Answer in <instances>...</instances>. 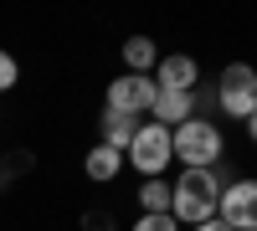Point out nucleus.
I'll use <instances>...</instances> for the list:
<instances>
[{
    "mask_svg": "<svg viewBox=\"0 0 257 231\" xmlns=\"http://www.w3.org/2000/svg\"><path fill=\"white\" fill-rule=\"evenodd\" d=\"M221 185H226L221 164L216 170H180L175 180H170V216L180 221V231H190V226H201V221L216 216Z\"/></svg>",
    "mask_w": 257,
    "mask_h": 231,
    "instance_id": "obj_1",
    "label": "nucleus"
},
{
    "mask_svg": "<svg viewBox=\"0 0 257 231\" xmlns=\"http://www.w3.org/2000/svg\"><path fill=\"white\" fill-rule=\"evenodd\" d=\"M170 149H175V164H185V170H216L226 154V134H221V123L196 113L180 129H170Z\"/></svg>",
    "mask_w": 257,
    "mask_h": 231,
    "instance_id": "obj_2",
    "label": "nucleus"
},
{
    "mask_svg": "<svg viewBox=\"0 0 257 231\" xmlns=\"http://www.w3.org/2000/svg\"><path fill=\"white\" fill-rule=\"evenodd\" d=\"M211 103H216V108H221L226 118L247 123V118L257 113V67H252V62H226V67L216 72Z\"/></svg>",
    "mask_w": 257,
    "mask_h": 231,
    "instance_id": "obj_3",
    "label": "nucleus"
},
{
    "mask_svg": "<svg viewBox=\"0 0 257 231\" xmlns=\"http://www.w3.org/2000/svg\"><path fill=\"white\" fill-rule=\"evenodd\" d=\"M170 164H175V149H170V129H160V123H139L134 144L123 149V170H139V180H160Z\"/></svg>",
    "mask_w": 257,
    "mask_h": 231,
    "instance_id": "obj_4",
    "label": "nucleus"
},
{
    "mask_svg": "<svg viewBox=\"0 0 257 231\" xmlns=\"http://www.w3.org/2000/svg\"><path fill=\"white\" fill-rule=\"evenodd\" d=\"M216 221H226L231 231H257V175H237L221 185Z\"/></svg>",
    "mask_w": 257,
    "mask_h": 231,
    "instance_id": "obj_5",
    "label": "nucleus"
},
{
    "mask_svg": "<svg viewBox=\"0 0 257 231\" xmlns=\"http://www.w3.org/2000/svg\"><path fill=\"white\" fill-rule=\"evenodd\" d=\"M155 77H134V72H118L108 82V108L113 113H128V118H144L149 108H155Z\"/></svg>",
    "mask_w": 257,
    "mask_h": 231,
    "instance_id": "obj_6",
    "label": "nucleus"
},
{
    "mask_svg": "<svg viewBox=\"0 0 257 231\" xmlns=\"http://www.w3.org/2000/svg\"><path fill=\"white\" fill-rule=\"evenodd\" d=\"M155 88L160 93H196L201 88V62L190 57V52H160Z\"/></svg>",
    "mask_w": 257,
    "mask_h": 231,
    "instance_id": "obj_7",
    "label": "nucleus"
},
{
    "mask_svg": "<svg viewBox=\"0 0 257 231\" xmlns=\"http://www.w3.org/2000/svg\"><path fill=\"white\" fill-rule=\"evenodd\" d=\"M149 118H155L160 129H180L185 118H196V93H155Z\"/></svg>",
    "mask_w": 257,
    "mask_h": 231,
    "instance_id": "obj_8",
    "label": "nucleus"
},
{
    "mask_svg": "<svg viewBox=\"0 0 257 231\" xmlns=\"http://www.w3.org/2000/svg\"><path fill=\"white\" fill-rule=\"evenodd\" d=\"M160 67V47L149 36H128L123 41V72H134V77H155Z\"/></svg>",
    "mask_w": 257,
    "mask_h": 231,
    "instance_id": "obj_9",
    "label": "nucleus"
},
{
    "mask_svg": "<svg viewBox=\"0 0 257 231\" xmlns=\"http://www.w3.org/2000/svg\"><path fill=\"white\" fill-rule=\"evenodd\" d=\"M139 123L144 118H128V113H113V108H103V123H98V129H103V139L98 144H108V149H128V144H134V134H139Z\"/></svg>",
    "mask_w": 257,
    "mask_h": 231,
    "instance_id": "obj_10",
    "label": "nucleus"
},
{
    "mask_svg": "<svg viewBox=\"0 0 257 231\" xmlns=\"http://www.w3.org/2000/svg\"><path fill=\"white\" fill-rule=\"evenodd\" d=\"M82 170H88V180L108 185V180H118V175H123V154H118V149H108V144H93L88 159H82Z\"/></svg>",
    "mask_w": 257,
    "mask_h": 231,
    "instance_id": "obj_11",
    "label": "nucleus"
},
{
    "mask_svg": "<svg viewBox=\"0 0 257 231\" xmlns=\"http://www.w3.org/2000/svg\"><path fill=\"white\" fill-rule=\"evenodd\" d=\"M139 216H170V180H139Z\"/></svg>",
    "mask_w": 257,
    "mask_h": 231,
    "instance_id": "obj_12",
    "label": "nucleus"
},
{
    "mask_svg": "<svg viewBox=\"0 0 257 231\" xmlns=\"http://www.w3.org/2000/svg\"><path fill=\"white\" fill-rule=\"evenodd\" d=\"M128 231H180V221L175 216H139Z\"/></svg>",
    "mask_w": 257,
    "mask_h": 231,
    "instance_id": "obj_13",
    "label": "nucleus"
},
{
    "mask_svg": "<svg viewBox=\"0 0 257 231\" xmlns=\"http://www.w3.org/2000/svg\"><path fill=\"white\" fill-rule=\"evenodd\" d=\"M16 77H21L16 57H11V52H0V93H11V88H16Z\"/></svg>",
    "mask_w": 257,
    "mask_h": 231,
    "instance_id": "obj_14",
    "label": "nucleus"
},
{
    "mask_svg": "<svg viewBox=\"0 0 257 231\" xmlns=\"http://www.w3.org/2000/svg\"><path fill=\"white\" fill-rule=\"evenodd\" d=\"M190 231H231L226 221H216V216H211V221H201V226H190Z\"/></svg>",
    "mask_w": 257,
    "mask_h": 231,
    "instance_id": "obj_15",
    "label": "nucleus"
},
{
    "mask_svg": "<svg viewBox=\"0 0 257 231\" xmlns=\"http://www.w3.org/2000/svg\"><path fill=\"white\" fill-rule=\"evenodd\" d=\"M247 139H252V149H257V113L247 118Z\"/></svg>",
    "mask_w": 257,
    "mask_h": 231,
    "instance_id": "obj_16",
    "label": "nucleus"
}]
</instances>
